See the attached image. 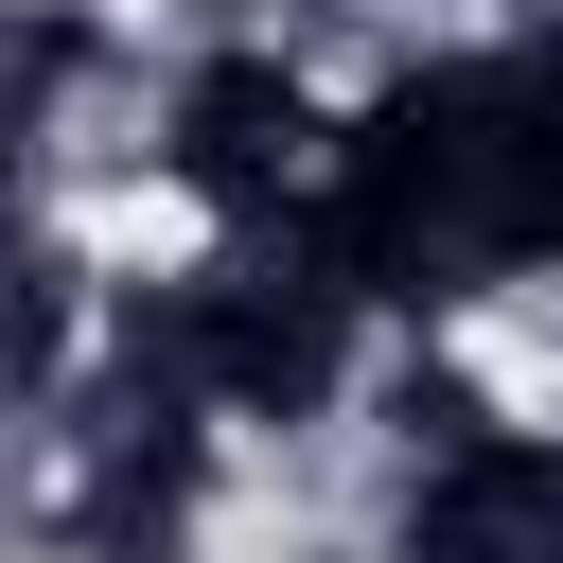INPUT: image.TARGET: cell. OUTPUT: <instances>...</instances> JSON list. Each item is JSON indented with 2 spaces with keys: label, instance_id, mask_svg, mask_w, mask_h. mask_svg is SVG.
Listing matches in <instances>:
<instances>
[{
  "label": "cell",
  "instance_id": "3957f363",
  "mask_svg": "<svg viewBox=\"0 0 563 563\" xmlns=\"http://www.w3.org/2000/svg\"><path fill=\"white\" fill-rule=\"evenodd\" d=\"M176 176L229 211V229H299L317 176H334V106L282 70V53H211L176 88Z\"/></svg>",
  "mask_w": 563,
  "mask_h": 563
},
{
  "label": "cell",
  "instance_id": "7a4b0ae2",
  "mask_svg": "<svg viewBox=\"0 0 563 563\" xmlns=\"http://www.w3.org/2000/svg\"><path fill=\"white\" fill-rule=\"evenodd\" d=\"M334 352H352V282L317 264V229H264L211 282H176V369L211 405H246V422H299L334 387Z\"/></svg>",
  "mask_w": 563,
  "mask_h": 563
},
{
  "label": "cell",
  "instance_id": "277c9868",
  "mask_svg": "<svg viewBox=\"0 0 563 563\" xmlns=\"http://www.w3.org/2000/svg\"><path fill=\"white\" fill-rule=\"evenodd\" d=\"M422 563H563V457L457 422L440 440V493H422Z\"/></svg>",
  "mask_w": 563,
  "mask_h": 563
},
{
  "label": "cell",
  "instance_id": "6da1fadb",
  "mask_svg": "<svg viewBox=\"0 0 563 563\" xmlns=\"http://www.w3.org/2000/svg\"><path fill=\"white\" fill-rule=\"evenodd\" d=\"M299 229L352 299H475V282L563 264V106H545V70L528 53L405 70L387 106L334 123V176H317Z\"/></svg>",
  "mask_w": 563,
  "mask_h": 563
}]
</instances>
